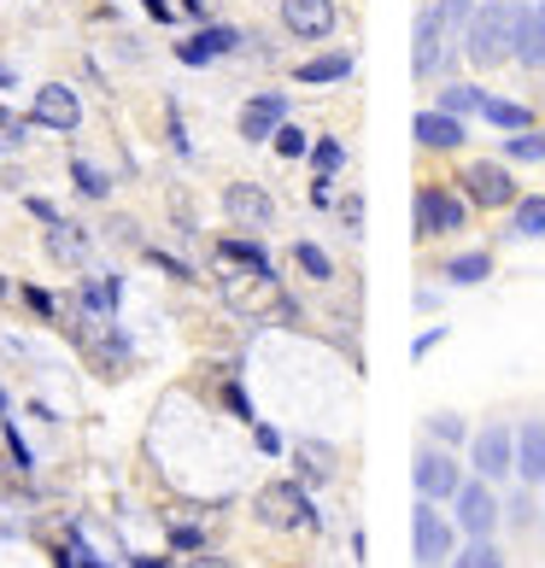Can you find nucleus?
I'll use <instances>...</instances> for the list:
<instances>
[{
	"label": "nucleus",
	"mask_w": 545,
	"mask_h": 568,
	"mask_svg": "<svg viewBox=\"0 0 545 568\" xmlns=\"http://www.w3.org/2000/svg\"><path fill=\"white\" fill-rule=\"evenodd\" d=\"M534 7L528 0H481L464 24V53L475 65H505L522 53V36H528Z\"/></svg>",
	"instance_id": "1"
},
{
	"label": "nucleus",
	"mask_w": 545,
	"mask_h": 568,
	"mask_svg": "<svg viewBox=\"0 0 545 568\" xmlns=\"http://www.w3.org/2000/svg\"><path fill=\"white\" fill-rule=\"evenodd\" d=\"M470 223V200L446 182H423L416 187V241H446Z\"/></svg>",
	"instance_id": "2"
},
{
	"label": "nucleus",
	"mask_w": 545,
	"mask_h": 568,
	"mask_svg": "<svg viewBox=\"0 0 545 568\" xmlns=\"http://www.w3.org/2000/svg\"><path fill=\"white\" fill-rule=\"evenodd\" d=\"M259 521H264V528L293 534V528H317V510H311V498H305L300 480H270V487L259 493Z\"/></svg>",
	"instance_id": "3"
},
{
	"label": "nucleus",
	"mask_w": 545,
	"mask_h": 568,
	"mask_svg": "<svg viewBox=\"0 0 545 568\" xmlns=\"http://www.w3.org/2000/svg\"><path fill=\"white\" fill-rule=\"evenodd\" d=\"M411 551L423 568H440V562H452V521L434 510V498H423L411 510Z\"/></svg>",
	"instance_id": "4"
},
{
	"label": "nucleus",
	"mask_w": 545,
	"mask_h": 568,
	"mask_svg": "<svg viewBox=\"0 0 545 568\" xmlns=\"http://www.w3.org/2000/svg\"><path fill=\"white\" fill-rule=\"evenodd\" d=\"M464 200L470 205H487V212H498V205H516V176L505 171L498 159H475L464 171Z\"/></svg>",
	"instance_id": "5"
},
{
	"label": "nucleus",
	"mask_w": 545,
	"mask_h": 568,
	"mask_svg": "<svg viewBox=\"0 0 545 568\" xmlns=\"http://www.w3.org/2000/svg\"><path fill=\"white\" fill-rule=\"evenodd\" d=\"M446 48H452V24L440 18V7H423L416 12V48H411V71L416 77H434L446 65Z\"/></svg>",
	"instance_id": "6"
},
{
	"label": "nucleus",
	"mask_w": 545,
	"mask_h": 568,
	"mask_svg": "<svg viewBox=\"0 0 545 568\" xmlns=\"http://www.w3.org/2000/svg\"><path fill=\"white\" fill-rule=\"evenodd\" d=\"M452 504H457V528H464L470 539H493V528H498V498H493L487 480H464Z\"/></svg>",
	"instance_id": "7"
},
{
	"label": "nucleus",
	"mask_w": 545,
	"mask_h": 568,
	"mask_svg": "<svg viewBox=\"0 0 545 568\" xmlns=\"http://www.w3.org/2000/svg\"><path fill=\"white\" fill-rule=\"evenodd\" d=\"M30 123L71 135L77 123H82V100H77V89H65V82H48V89H36V100H30Z\"/></svg>",
	"instance_id": "8"
},
{
	"label": "nucleus",
	"mask_w": 545,
	"mask_h": 568,
	"mask_svg": "<svg viewBox=\"0 0 545 568\" xmlns=\"http://www.w3.org/2000/svg\"><path fill=\"white\" fill-rule=\"evenodd\" d=\"M470 463L481 469V480H505V475L516 469V434H511L505 423L481 428L475 446H470Z\"/></svg>",
	"instance_id": "9"
},
{
	"label": "nucleus",
	"mask_w": 545,
	"mask_h": 568,
	"mask_svg": "<svg viewBox=\"0 0 545 568\" xmlns=\"http://www.w3.org/2000/svg\"><path fill=\"white\" fill-rule=\"evenodd\" d=\"M334 0H282V30L293 36V41H323V36H334Z\"/></svg>",
	"instance_id": "10"
},
{
	"label": "nucleus",
	"mask_w": 545,
	"mask_h": 568,
	"mask_svg": "<svg viewBox=\"0 0 545 568\" xmlns=\"http://www.w3.org/2000/svg\"><path fill=\"white\" fill-rule=\"evenodd\" d=\"M223 212L235 229H270V217H276V205H270V194L259 182H229L223 187Z\"/></svg>",
	"instance_id": "11"
},
{
	"label": "nucleus",
	"mask_w": 545,
	"mask_h": 568,
	"mask_svg": "<svg viewBox=\"0 0 545 568\" xmlns=\"http://www.w3.org/2000/svg\"><path fill=\"white\" fill-rule=\"evenodd\" d=\"M411 480L423 498H457V487H464V469L452 463V452H423L411 463Z\"/></svg>",
	"instance_id": "12"
},
{
	"label": "nucleus",
	"mask_w": 545,
	"mask_h": 568,
	"mask_svg": "<svg viewBox=\"0 0 545 568\" xmlns=\"http://www.w3.org/2000/svg\"><path fill=\"white\" fill-rule=\"evenodd\" d=\"M282 123H287V94H253L241 106V135L246 141H276Z\"/></svg>",
	"instance_id": "13"
},
{
	"label": "nucleus",
	"mask_w": 545,
	"mask_h": 568,
	"mask_svg": "<svg viewBox=\"0 0 545 568\" xmlns=\"http://www.w3.org/2000/svg\"><path fill=\"white\" fill-rule=\"evenodd\" d=\"M235 48H241V30L212 24V30H200L194 41H182V48H176V59H182V65H212V59L235 53Z\"/></svg>",
	"instance_id": "14"
},
{
	"label": "nucleus",
	"mask_w": 545,
	"mask_h": 568,
	"mask_svg": "<svg viewBox=\"0 0 545 568\" xmlns=\"http://www.w3.org/2000/svg\"><path fill=\"white\" fill-rule=\"evenodd\" d=\"M464 118H452V112H423V118H416V141H423L428 146V153H457V146H464Z\"/></svg>",
	"instance_id": "15"
},
{
	"label": "nucleus",
	"mask_w": 545,
	"mask_h": 568,
	"mask_svg": "<svg viewBox=\"0 0 545 568\" xmlns=\"http://www.w3.org/2000/svg\"><path fill=\"white\" fill-rule=\"evenodd\" d=\"M516 475L545 487V423H522L516 428Z\"/></svg>",
	"instance_id": "16"
},
{
	"label": "nucleus",
	"mask_w": 545,
	"mask_h": 568,
	"mask_svg": "<svg viewBox=\"0 0 545 568\" xmlns=\"http://www.w3.org/2000/svg\"><path fill=\"white\" fill-rule=\"evenodd\" d=\"M440 276H446L452 287H475V282L493 276V258H487V252H457V258H446Z\"/></svg>",
	"instance_id": "17"
},
{
	"label": "nucleus",
	"mask_w": 545,
	"mask_h": 568,
	"mask_svg": "<svg viewBox=\"0 0 545 568\" xmlns=\"http://www.w3.org/2000/svg\"><path fill=\"white\" fill-rule=\"evenodd\" d=\"M352 77V53H323V59H305L300 82L305 89H323V82H346Z\"/></svg>",
	"instance_id": "18"
},
{
	"label": "nucleus",
	"mask_w": 545,
	"mask_h": 568,
	"mask_svg": "<svg viewBox=\"0 0 545 568\" xmlns=\"http://www.w3.org/2000/svg\"><path fill=\"white\" fill-rule=\"evenodd\" d=\"M481 118L493 123V130H511V135H522V130H534V112L528 106H516V100H481Z\"/></svg>",
	"instance_id": "19"
},
{
	"label": "nucleus",
	"mask_w": 545,
	"mask_h": 568,
	"mask_svg": "<svg viewBox=\"0 0 545 568\" xmlns=\"http://www.w3.org/2000/svg\"><path fill=\"white\" fill-rule=\"evenodd\" d=\"M481 100H487V89H475V82H446L440 89V112L470 118V112H481Z\"/></svg>",
	"instance_id": "20"
},
{
	"label": "nucleus",
	"mask_w": 545,
	"mask_h": 568,
	"mask_svg": "<svg viewBox=\"0 0 545 568\" xmlns=\"http://www.w3.org/2000/svg\"><path fill=\"white\" fill-rule=\"evenodd\" d=\"M511 229H516L522 241H539V235H545V194L516 200V205H511Z\"/></svg>",
	"instance_id": "21"
},
{
	"label": "nucleus",
	"mask_w": 545,
	"mask_h": 568,
	"mask_svg": "<svg viewBox=\"0 0 545 568\" xmlns=\"http://www.w3.org/2000/svg\"><path fill=\"white\" fill-rule=\"evenodd\" d=\"M522 65H528V71H545V0H539V7H534V18H528V36H522Z\"/></svg>",
	"instance_id": "22"
},
{
	"label": "nucleus",
	"mask_w": 545,
	"mask_h": 568,
	"mask_svg": "<svg viewBox=\"0 0 545 568\" xmlns=\"http://www.w3.org/2000/svg\"><path fill=\"white\" fill-rule=\"evenodd\" d=\"M218 258L246 264V270H270V252H264L259 241H218Z\"/></svg>",
	"instance_id": "23"
},
{
	"label": "nucleus",
	"mask_w": 545,
	"mask_h": 568,
	"mask_svg": "<svg viewBox=\"0 0 545 568\" xmlns=\"http://www.w3.org/2000/svg\"><path fill=\"white\" fill-rule=\"evenodd\" d=\"M293 264H300V270H305L311 282H329V276H334L329 252H323V246H311V241H300V246H293Z\"/></svg>",
	"instance_id": "24"
},
{
	"label": "nucleus",
	"mask_w": 545,
	"mask_h": 568,
	"mask_svg": "<svg viewBox=\"0 0 545 568\" xmlns=\"http://www.w3.org/2000/svg\"><path fill=\"white\" fill-rule=\"evenodd\" d=\"M53 229V235H48V246H53V258H65V264H77L82 258V235H77V229L65 223V217H59V223H48Z\"/></svg>",
	"instance_id": "25"
},
{
	"label": "nucleus",
	"mask_w": 545,
	"mask_h": 568,
	"mask_svg": "<svg viewBox=\"0 0 545 568\" xmlns=\"http://www.w3.org/2000/svg\"><path fill=\"white\" fill-rule=\"evenodd\" d=\"M505 159H516V164H539V159H545V135H534V130L511 135V141H505Z\"/></svg>",
	"instance_id": "26"
},
{
	"label": "nucleus",
	"mask_w": 545,
	"mask_h": 568,
	"mask_svg": "<svg viewBox=\"0 0 545 568\" xmlns=\"http://www.w3.org/2000/svg\"><path fill=\"white\" fill-rule=\"evenodd\" d=\"M71 176H77V187H82L89 200H107V194H112V176H107V171H94V164H82V159L71 164Z\"/></svg>",
	"instance_id": "27"
},
{
	"label": "nucleus",
	"mask_w": 545,
	"mask_h": 568,
	"mask_svg": "<svg viewBox=\"0 0 545 568\" xmlns=\"http://www.w3.org/2000/svg\"><path fill=\"white\" fill-rule=\"evenodd\" d=\"M311 164H317V176L323 182H334V171H341V164H346V153H341V141H317V146H311Z\"/></svg>",
	"instance_id": "28"
},
{
	"label": "nucleus",
	"mask_w": 545,
	"mask_h": 568,
	"mask_svg": "<svg viewBox=\"0 0 545 568\" xmlns=\"http://www.w3.org/2000/svg\"><path fill=\"white\" fill-rule=\"evenodd\" d=\"M452 568H505V557H498L487 539H475L470 551H457V557H452Z\"/></svg>",
	"instance_id": "29"
},
{
	"label": "nucleus",
	"mask_w": 545,
	"mask_h": 568,
	"mask_svg": "<svg viewBox=\"0 0 545 568\" xmlns=\"http://www.w3.org/2000/svg\"><path fill=\"white\" fill-rule=\"evenodd\" d=\"M276 153L282 159H305L311 153V135L300 130V123H282V130H276Z\"/></svg>",
	"instance_id": "30"
},
{
	"label": "nucleus",
	"mask_w": 545,
	"mask_h": 568,
	"mask_svg": "<svg viewBox=\"0 0 545 568\" xmlns=\"http://www.w3.org/2000/svg\"><path fill=\"white\" fill-rule=\"evenodd\" d=\"M428 434L446 439V446H457V439H464V416H457V410H434L428 416Z\"/></svg>",
	"instance_id": "31"
},
{
	"label": "nucleus",
	"mask_w": 545,
	"mask_h": 568,
	"mask_svg": "<svg viewBox=\"0 0 545 568\" xmlns=\"http://www.w3.org/2000/svg\"><path fill=\"white\" fill-rule=\"evenodd\" d=\"M434 7H440V18H446V24L457 30V24H470V12L481 7V0H434Z\"/></svg>",
	"instance_id": "32"
},
{
	"label": "nucleus",
	"mask_w": 545,
	"mask_h": 568,
	"mask_svg": "<svg viewBox=\"0 0 545 568\" xmlns=\"http://www.w3.org/2000/svg\"><path fill=\"white\" fill-rule=\"evenodd\" d=\"M223 398H229V410H235V416H241V423H253V405H246V393H241L235 382H229V387H223Z\"/></svg>",
	"instance_id": "33"
},
{
	"label": "nucleus",
	"mask_w": 545,
	"mask_h": 568,
	"mask_svg": "<svg viewBox=\"0 0 545 568\" xmlns=\"http://www.w3.org/2000/svg\"><path fill=\"white\" fill-rule=\"evenodd\" d=\"M153 264H159V270H171L176 282H194V270H188L182 258H171V252H153Z\"/></svg>",
	"instance_id": "34"
},
{
	"label": "nucleus",
	"mask_w": 545,
	"mask_h": 568,
	"mask_svg": "<svg viewBox=\"0 0 545 568\" xmlns=\"http://www.w3.org/2000/svg\"><path fill=\"white\" fill-rule=\"evenodd\" d=\"M24 300H30V311H36V317H53V300H48L41 287H24Z\"/></svg>",
	"instance_id": "35"
},
{
	"label": "nucleus",
	"mask_w": 545,
	"mask_h": 568,
	"mask_svg": "<svg viewBox=\"0 0 545 568\" xmlns=\"http://www.w3.org/2000/svg\"><path fill=\"white\" fill-rule=\"evenodd\" d=\"M171 539L182 545V551H200V528H171Z\"/></svg>",
	"instance_id": "36"
},
{
	"label": "nucleus",
	"mask_w": 545,
	"mask_h": 568,
	"mask_svg": "<svg viewBox=\"0 0 545 568\" xmlns=\"http://www.w3.org/2000/svg\"><path fill=\"white\" fill-rule=\"evenodd\" d=\"M77 568H107V562H100V557L89 551V545H82V539H77Z\"/></svg>",
	"instance_id": "37"
},
{
	"label": "nucleus",
	"mask_w": 545,
	"mask_h": 568,
	"mask_svg": "<svg viewBox=\"0 0 545 568\" xmlns=\"http://www.w3.org/2000/svg\"><path fill=\"white\" fill-rule=\"evenodd\" d=\"M194 568H229L223 557H194Z\"/></svg>",
	"instance_id": "38"
},
{
	"label": "nucleus",
	"mask_w": 545,
	"mask_h": 568,
	"mask_svg": "<svg viewBox=\"0 0 545 568\" xmlns=\"http://www.w3.org/2000/svg\"><path fill=\"white\" fill-rule=\"evenodd\" d=\"M135 568H164V557H135Z\"/></svg>",
	"instance_id": "39"
},
{
	"label": "nucleus",
	"mask_w": 545,
	"mask_h": 568,
	"mask_svg": "<svg viewBox=\"0 0 545 568\" xmlns=\"http://www.w3.org/2000/svg\"><path fill=\"white\" fill-rule=\"evenodd\" d=\"M182 7H188V12H205V0H182Z\"/></svg>",
	"instance_id": "40"
},
{
	"label": "nucleus",
	"mask_w": 545,
	"mask_h": 568,
	"mask_svg": "<svg viewBox=\"0 0 545 568\" xmlns=\"http://www.w3.org/2000/svg\"><path fill=\"white\" fill-rule=\"evenodd\" d=\"M0 89H12V71L7 65H0Z\"/></svg>",
	"instance_id": "41"
}]
</instances>
